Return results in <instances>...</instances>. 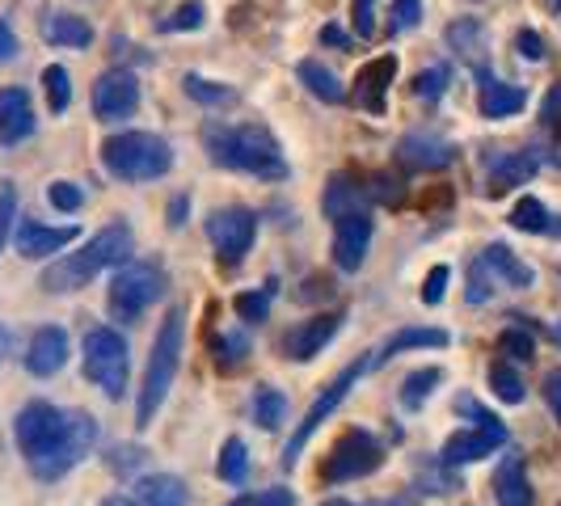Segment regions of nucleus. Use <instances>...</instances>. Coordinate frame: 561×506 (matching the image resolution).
Wrapping results in <instances>:
<instances>
[{
  "mask_svg": "<svg viewBox=\"0 0 561 506\" xmlns=\"http://www.w3.org/2000/svg\"><path fill=\"white\" fill-rule=\"evenodd\" d=\"M451 72L444 68V64H435V68H422L419 77H414V97H422V102H439L444 97V89H448Z\"/></svg>",
  "mask_w": 561,
  "mask_h": 506,
  "instance_id": "obj_38",
  "label": "nucleus"
},
{
  "mask_svg": "<svg viewBox=\"0 0 561 506\" xmlns=\"http://www.w3.org/2000/svg\"><path fill=\"white\" fill-rule=\"evenodd\" d=\"M380 460H385V448H380L367 430H346L334 448H330V456H325L321 478L330 481V485L359 481V478H367V473H376V469H380Z\"/></svg>",
  "mask_w": 561,
  "mask_h": 506,
  "instance_id": "obj_9",
  "label": "nucleus"
},
{
  "mask_svg": "<svg viewBox=\"0 0 561 506\" xmlns=\"http://www.w3.org/2000/svg\"><path fill=\"white\" fill-rule=\"evenodd\" d=\"M182 216H186V195H178V198H173V203H169V225H173V228H182V225H186Z\"/></svg>",
  "mask_w": 561,
  "mask_h": 506,
  "instance_id": "obj_53",
  "label": "nucleus"
},
{
  "mask_svg": "<svg viewBox=\"0 0 561 506\" xmlns=\"http://www.w3.org/2000/svg\"><path fill=\"white\" fill-rule=\"evenodd\" d=\"M13 56H18V34H13V26L0 18V68H4Z\"/></svg>",
  "mask_w": 561,
  "mask_h": 506,
  "instance_id": "obj_51",
  "label": "nucleus"
},
{
  "mask_svg": "<svg viewBox=\"0 0 561 506\" xmlns=\"http://www.w3.org/2000/svg\"><path fill=\"white\" fill-rule=\"evenodd\" d=\"M422 18V0H393V13H389V30L393 34H405V30H414Z\"/></svg>",
  "mask_w": 561,
  "mask_h": 506,
  "instance_id": "obj_42",
  "label": "nucleus"
},
{
  "mask_svg": "<svg viewBox=\"0 0 561 506\" xmlns=\"http://www.w3.org/2000/svg\"><path fill=\"white\" fill-rule=\"evenodd\" d=\"M444 380V371L439 367H419V371H410L405 376V384H401V405L405 410H419L426 396L435 393V384Z\"/></svg>",
  "mask_w": 561,
  "mask_h": 506,
  "instance_id": "obj_33",
  "label": "nucleus"
},
{
  "mask_svg": "<svg viewBox=\"0 0 561 506\" xmlns=\"http://www.w3.org/2000/svg\"><path fill=\"white\" fill-rule=\"evenodd\" d=\"M102 506H136V503H131V498H123V494H114V498H106Z\"/></svg>",
  "mask_w": 561,
  "mask_h": 506,
  "instance_id": "obj_56",
  "label": "nucleus"
},
{
  "mask_svg": "<svg viewBox=\"0 0 561 506\" xmlns=\"http://www.w3.org/2000/svg\"><path fill=\"white\" fill-rule=\"evenodd\" d=\"M18 448L38 481H59L72 473L98 444V422L84 410H59L51 401H30L13 422Z\"/></svg>",
  "mask_w": 561,
  "mask_h": 506,
  "instance_id": "obj_1",
  "label": "nucleus"
},
{
  "mask_svg": "<svg viewBox=\"0 0 561 506\" xmlns=\"http://www.w3.org/2000/svg\"><path fill=\"white\" fill-rule=\"evenodd\" d=\"M9 350H13V330H4V325H0V364L9 359Z\"/></svg>",
  "mask_w": 561,
  "mask_h": 506,
  "instance_id": "obj_55",
  "label": "nucleus"
},
{
  "mask_svg": "<svg viewBox=\"0 0 561 506\" xmlns=\"http://www.w3.org/2000/svg\"><path fill=\"white\" fill-rule=\"evenodd\" d=\"M182 337H186V317H182V309H169L157 337H152V355H148V371H144L140 401H136V426H152L157 410L165 405L178 364H182Z\"/></svg>",
  "mask_w": 561,
  "mask_h": 506,
  "instance_id": "obj_4",
  "label": "nucleus"
},
{
  "mask_svg": "<svg viewBox=\"0 0 561 506\" xmlns=\"http://www.w3.org/2000/svg\"><path fill=\"white\" fill-rule=\"evenodd\" d=\"M490 389H494V396L506 401V405H519V401H524V380L515 376L511 364H490Z\"/></svg>",
  "mask_w": 561,
  "mask_h": 506,
  "instance_id": "obj_37",
  "label": "nucleus"
},
{
  "mask_svg": "<svg viewBox=\"0 0 561 506\" xmlns=\"http://www.w3.org/2000/svg\"><path fill=\"white\" fill-rule=\"evenodd\" d=\"M296 77H300V84L309 89L312 97H321V102H330V106L346 97L342 81H337V77L325 68V64H321V59H300V64H296Z\"/></svg>",
  "mask_w": 561,
  "mask_h": 506,
  "instance_id": "obj_28",
  "label": "nucleus"
},
{
  "mask_svg": "<svg viewBox=\"0 0 561 506\" xmlns=\"http://www.w3.org/2000/svg\"><path fill=\"white\" fill-rule=\"evenodd\" d=\"M321 43H334V47H346V34H342V30H334V26H325V30H321Z\"/></svg>",
  "mask_w": 561,
  "mask_h": 506,
  "instance_id": "obj_54",
  "label": "nucleus"
},
{
  "mask_svg": "<svg viewBox=\"0 0 561 506\" xmlns=\"http://www.w3.org/2000/svg\"><path fill=\"white\" fill-rule=\"evenodd\" d=\"M182 89L195 97L198 106H232L237 102V89H228V84H220V81H207V77H198V72H186L182 77Z\"/></svg>",
  "mask_w": 561,
  "mask_h": 506,
  "instance_id": "obj_32",
  "label": "nucleus"
},
{
  "mask_svg": "<svg viewBox=\"0 0 561 506\" xmlns=\"http://www.w3.org/2000/svg\"><path fill=\"white\" fill-rule=\"evenodd\" d=\"M291 490H257V494H241V498H232L228 506H291Z\"/></svg>",
  "mask_w": 561,
  "mask_h": 506,
  "instance_id": "obj_45",
  "label": "nucleus"
},
{
  "mask_svg": "<svg viewBox=\"0 0 561 506\" xmlns=\"http://www.w3.org/2000/svg\"><path fill=\"white\" fill-rule=\"evenodd\" d=\"M536 169H540V157H536V148H515V152H499L494 161H490V177H485V191L499 198L506 191H515V186H524L528 177H533Z\"/></svg>",
  "mask_w": 561,
  "mask_h": 506,
  "instance_id": "obj_17",
  "label": "nucleus"
},
{
  "mask_svg": "<svg viewBox=\"0 0 561 506\" xmlns=\"http://www.w3.org/2000/svg\"><path fill=\"white\" fill-rule=\"evenodd\" d=\"M499 355H503L506 364H533L536 359V342L533 334L524 330V325H511L499 334Z\"/></svg>",
  "mask_w": 561,
  "mask_h": 506,
  "instance_id": "obj_34",
  "label": "nucleus"
},
{
  "mask_svg": "<svg viewBox=\"0 0 561 506\" xmlns=\"http://www.w3.org/2000/svg\"><path fill=\"white\" fill-rule=\"evenodd\" d=\"M397 161L405 169H448L456 161V148L444 136H431V131H410L405 140L397 143Z\"/></svg>",
  "mask_w": 561,
  "mask_h": 506,
  "instance_id": "obj_16",
  "label": "nucleus"
},
{
  "mask_svg": "<svg viewBox=\"0 0 561 506\" xmlns=\"http://www.w3.org/2000/svg\"><path fill=\"white\" fill-rule=\"evenodd\" d=\"M47 203H51L56 211H81L84 191L77 182H51V186H47Z\"/></svg>",
  "mask_w": 561,
  "mask_h": 506,
  "instance_id": "obj_40",
  "label": "nucleus"
},
{
  "mask_svg": "<svg viewBox=\"0 0 561 506\" xmlns=\"http://www.w3.org/2000/svg\"><path fill=\"white\" fill-rule=\"evenodd\" d=\"M448 266H435L431 275H426V283H422V304H439L444 300V287H448Z\"/></svg>",
  "mask_w": 561,
  "mask_h": 506,
  "instance_id": "obj_48",
  "label": "nucleus"
},
{
  "mask_svg": "<svg viewBox=\"0 0 561 506\" xmlns=\"http://www.w3.org/2000/svg\"><path fill=\"white\" fill-rule=\"evenodd\" d=\"M367 250H371V216H342L334 220V262L337 271H359Z\"/></svg>",
  "mask_w": 561,
  "mask_h": 506,
  "instance_id": "obj_15",
  "label": "nucleus"
},
{
  "mask_svg": "<svg viewBox=\"0 0 561 506\" xmlns=\"http://www.w3.org/2000/svg\"><path fill=\"white\" fill-rule=\"evenodd\" d=\"M481 262L490 266L494 283H503V287H511V291H528V287L536 283L533 266H528V262H519V257L511 253V245H503V241L485 245V250H481Z\"/></svg>",
  "mask_w": 561,
  "mask_h": 506,
  "instance_id": "obj_22",
  "label": "nucleus"
},
{
  "mask_svg": "<svg viewBox=\"0 0 561 506\" xmlns=\"http://www.w3.org/2000/svg\"><path fill=\"white\" fill-rule=\"evenodd\" d=\"M253 232H257V220H253L250 207H216L207 216V237H211V245L228 262H241L250 253Z\"/></svg>",
  "mask_w": 561,
  "mask_h": 506,
  "instance_id": "obj_11",
  "label": "nucleus"
},
{
  "mask_svg": "<svg viewBox=\"0 0 561 506\" xmlns=\"http://www.w3.org/2000/svg\"><path fill=\"white\" fill-rule=\"evenodd\" d=\"M545 401H549V410H553V418L561 422V367H553V371L545 376Z\"/></svg>",
  "mask_w": 561,
  "mask_h": 506,
  "instance_id": "obj_50",
  "label": "nucleus"
},
{
  "mask_svg": "<svg viewBox=\"0 0 561 506\" xmlns=\"http://www.w3.org/2000/svg\"><path fill=\"white\" fill-rule=\"evenodd\" d=\"M136 503L140 506H186L191 503V490L182 485V478L173 473H157V478H144L136 485Z\"/></svg>",
  "mask_w": 561,
  "mask_h": 506,
  "instance_id": "obj_26",
  "label": "nucleus"
},
{
  "mask_svg": "<svg viewBox=\"0 0 561 506\" xmlns=\"http://www.w3.org/2000/svg\"><path fill=\"white\" fill-rule=\"evenodd\" d=\"M553 342H558V346H561V321H558V325H553Z\"/></svg>",
  "mask_w": 561,
  "mask_h": 506,
  "instance_id": "obj_58",
  "label": "nucleus"
},
{
  "mask_svg": "<svg viewBox=\"0 0 561 506\" xmlns=\"http://www.w3.org/2000/svg\"><path fill=\"white\" fill-rule=\"evenodd\" d=\"M515 51L524 59H533V64H540V59H545V38H540L536 30H519V34H515Z\"/></svg>",
  "mask_w": 561,
  "mask_h": 506,
  "instance_id": "obj_49",
  "label": "nucleus"
},
{
  "mask_svg": "<svg viewBox=\"0 0 561 506\" xmlns=\"http://www.w3.org/2000/svg\"><path fill=\"white\" fill-rule=\"evenodd\" d=\"M102 165L118 182H157L173 169V148L152 131H118L102 143Z\"/></svg>",
  "mask_w": 561,
  "mask_h": 506,
  "instance_id": "obj_5",
  "label": "nucleus"
},
{
  "mask_svg": "<svg viewBox=\"0 0 561 506\" xmlns=\"http://www.w3.org/2000/svg\"><path fill=\"white\" fill-rule=\"evenodd\" d=\"M371 367H376L371 359H359V364L342 367V371H337V380H330V384H325V393H321L317 401H312L309 414H305V422L296 426V435H291V439H287V448H283V464H287V469H291V464L300 460V451L309 448V439L317 435V430H321V422L330 418V414H334L337 405L346 401V393H351V384H359V380H364V376L371 371Z\"/></svg>",
  "mask_w": 561,
  "mask_h": 506,
  "instance_id": "obj_8",
  "label": "nucleus"
},
{
  "mask_svg": "<svg viewBox=\"0 0 561 506\" xmlns=\"http://www.w3.org/2000/svg\"><path fill=\"white\" fill-rule=\"evenodd\" d=\"M165 291V271L157 262H127L118 266L111 279V296H106V309L114 321H136L157 296Z\"/></svg>",
  "mask_w": 561,
  "mask_h": 506,
  "instance_id": "obj_7",
  "label": "nucleus"
},
{
  "mask_svg": "<svg viewBox=\"0 0 561 506\" xmlns=\"http://www.w3.org/2000/svg\"><path fill=\"white\" fill-rule=\"evenodd\" d=\"M342 330V312H317L312 321H300L287 342H283V350H287V359H296V364H309L317 359L325 346H330V337Z\"/></svg>",
  "mask_w": 561,
  "mask_h": 506,
  "instance_id": "obj_12",
  "label": "nucleus"
},
{
  "mask_svg": "<svg viewBox=\"0 0 561 506\" xmlns=\"http://www.w3.org/2000/svg\"><path fill=\"white\" fill-rule=\"evenodd\" d=\"M203 148L211 157V165L237 169V173H250V177H266V182H283L287 177V161H283L279 140L257 127V123H207L203 127Z\"/></svg>",
  "mask_w": 561,
  "mask_h": 506,
  "instance_id": "obj_2",
  "label": "nucleus"
},
{
  "mask_svg": "<svg viewBox=\"0 0 561 506\" xmlns=\"http://www.w3.org/2000/svg\"><path fill=\"white\" fill-rule=\"evenodd\" d=\"M253 422L262 430H279L283 422H287V396L279 389H271V384H257V393H253Z\"/></svg>",
  "mask_w": 561,
  "mask_h": 506,
  "instance_id": "obj_30",
  "label": "nucleus"
},
{
  "mask_svg": "<svg viewBox=\"0 0 561 506\" xmlns=\"http://www.w3.org/2000/svg\"><path fill=\"white\" fill-rule=\"evenodd\" d=\"M34 127H38V118H34V102H30L26 89L22 84L0 89V143L18 148L34 136Z\"/></svg>",
  "mask_w": 561,
  "mask_h": 506,
  "instance_id": "obj_13",
  "label": "nucleus"
},
{
  "mask_svg": "<svg viewBox=\"0 0 561 506\" xmlns=\"http://www.w3.org/2000/svg\"><path fill=\"white\" fill-rule=\"evenodd\" d=\"M414 346H448V334H444V330H401V334H393L376 355H371V364H385L389 355L414 350Z\"/></svg>",
  "mask_w": 561,
  "mask_h": 506,
  "instance_id": "obj_31",
  "label": "nucleus"
},
{
  "mask_svg": "<svg viewBox=\"0 0 561 506\" xmlns=\"http://www.w3.org/2000/svg\"><path fill=\"white\" fill-rule=\"evenodd\" d=\"M136 106H140V81H136V72L111 68V72L98 77V84H93V114L102 123H123V118L136 114Z\"/></svg>",
  "mask_w": 561,
  "mask_h": 506,
  "instance_id": "obj_10",
  "label": "nucleus"
},
{
  "mask_svg": "<svg viewBox=\"0 0 561 506\" xmlns=\"http://www.w3.org/2000/svg\"><path fill=\"white\" fill-rule=\"evenodd\" d=\"M131 253H136V237H131V228L123 225V220H114L106 225L98 237H89L77 253H64L56 257L47 271H43V279L38 287L43 291H51V296H64V291H81L84 283L93 279V275H102L106 266H127L131 262Z\"/></svg>",
  "mask_w": 561,
  "mask_h": 506,
  "instance_id": "obj_3",
  "label": "nucleus"
},
{
  "mask_svg": "<svg viewBox=\"0 0 561 506\" xmlns=\"http://www.w3.org/2000/svg\"><path fill=\"white\" fill-rule=\"evenodd\" d=\"M216 350H220V355H216V364L237 367L245 355H250V342H245V337H237V334H225L220 342H216Z\"/></svg>",
  "mask_w": 561,
  "mask_h": 506,
  "instance_id": "obj_44",
  "label": "nucleus"
},
{
  "mask_svg": "<svg viewBox=\"0 0 561 506\" xmlns=\"http://www.w3.org/2000/svg\"><path fill=\"white\" fill-rule=\"evenodd\" d=\"M490 291H494V275H490V266L478 257V262L469 266V304H485Z\"/></svg>",
  "mask_w": 561,
  "mask_h": 506,
  "instance_id": "obj_41",
  "label": "nucleus"
},
{
  "mask_svg": "<svg viewBox=\"0 0 561 506\" xmlns=\"http://www.w3.org/2000/svg\"><path fill=\"white\" fill-rule=\"evenodd\" d=\"M64 364H68V330L43 325L26 346V371L38 376V380H47V376H56Z\"/></svg>",
  "mask_w": 561,
  "mask_h": 506,
  "instance_id": "obj_18",
  "label": "nucleus"
},
{
  "mask_svg": "<svg viewBox=\"0 0 561 506\" xmlns=\"http://www.w3.org/2000/svg\"><path fill=\"white\" fill-rule=\"evenodd\" d=\"M72 241H77V228H47L38 220H30V216H22L18 228H13V245H18L22 257H51V253H59Z\"/></svg>",
  "mask_w": 561,
  "mask_h": 506,
  "instance_id": "obj_19",
  "label": "nucleus"
},
{
  "mask_svg": "<svg viewBox=\"0 0 561 506\" xmlns=\"http://www.w3.org/2000/svg\"><path fill=\"white\" fill-rule=\"evenodd\" d=\"M43 38L56 47H89L93 43V26L77 18V13H47L43 18Z\"/></svg>",
  "mask_w": 561,
  "mask_h": 506,
  "instance_id": "obj_27",
  "label": "nucleus"
},
{
  "mask_svg": "<svg viewBox=\"0 0 561 506\" xmlns=\"http://www.w3.org/2000/svg\"><path fill=\"white\" fill-rule=\"evenodd\" d=\"M478 81H481L478 106H481V114H485V118H511V114H519L524 106H528V93H524L519 84L499 81L490 68H481Z\"/></svg>",
  "mask_w": 561,
  "mask_h": 506,
  "instance_id": "obj_21",
  "label": "nucleus"
},
{
  "mask_svg": "<svg viewBox=\"0 0 561 506\" xmlns=\"http://www.w3.org/2000/svg\"><path fill=\"white\" fill-rule=\"evenodd\" d=\"M127 371H131L127 337L118 334V330L98 325V330L84 334V380H93L111 401H118L123 389H127Z\"/></svg>",
  "mask_w": 561,
  "mask_h": 506,
  "instance_id": "obj_6",
  "label": "nucleus"
},
{
  "mask_svg": "<svg viewBox=\"0 0 561 506\" xmlns=\"http://www.w3.org/2000/svg\"><path fill=\"white\" fill-rule=\"evenodd\" d=\"M351 18H355L359 38H376V0H355L351 4Z\"/></svg>",
  "mask_w": 561,
  "mask_h": 506,
  "instance_id": "obj_47",
  "label": "nucleus"
},
{
  "mask_svg": "<svg viewBox=\"0 0 561 506\" xmlns=\"http://www.w3.org/2000/svg\"><path fill=\"white\" fill-rule=\"evenodd\" d=\"M198 26H203V4H182L173 18L161 22V30H169V34H178V30H198Z\"/></svg>",
  "mask_w": 561,
  "mask_h": 506,
  "instance_id": "obj_46",
  "label": "nucleus"
},
{
  "mask_svg": "<svg viewBox=\"0 0 561 506\" xmlns=\"http://www.w3.org/2000/svg\"><path fill=\"white\" fill-rule=\"evenodd\" d=\"M506 444V426H473V430H456L444 451H439V460L456 469V464H473V460H485V456H494V448H503Z\"/></svg>",
  "mask_w": 561,
  "mask_h": 506,
  "instance_id": "obj_14",
  "label": "nucleus"
},
{
  "mask_svg": "<svg viewBox=\"0 0 561 506\" xmlns=\"http://www.w3.org/2000/svg\"><path fill=\"white\" fill-rule=\"evenodd\" d=\"M13 225H18V191H13V182H0V250H4Z\"/></svg>",
  "mask_w": 561,
  "mask_h": 506,
  "instance_id": "obj_43",
  "label": "nucleus"
},
{
  "mask_svg": "<svg viewBox=\"0 0 561 506\" xmlns=\"http://www.w3.org/2000/svg\"><path fill=\"white\" fill-rule=\"evenodd\" d=\"M321 506H359V503H346V498H330V503H321Z\"/></svg>",
  "mask_w": 561,
  "mask_h": 506,
  "instance_id": "obj_57",
  "label": "nucleus"
},
{
  "mask_svg": "<svg viewBox=\"0 0 561 506\" xmlns=\"http://www.w3.org/2000/svg\"><path fill=\"white\" fill-rule=\"evenodd\" d=\"M216 473H220V481H228V485H241V481H245V473H250V456H245V444H241V439H228L225 444Z\"/></svg>",
  "mask_w": 561,
  "mask_h": 506,
  "instance_id": "obj_35",
  "label": "nucleus"
},
{
  "mask_svg": "<svg viewBox=\"0 0 561 506\" xmlns=\"http://www.w3.org/2000/svg\"><path fill=\"white\" fill-rule=\"evenodd\" d=\"M561 114V84L549 89V97H545V106H540V123H558Z\"/></svg>",
  "mask_w": 561,
  "mask_h": 506,
  "instance_id": "obj_52",
  "label": "nucleus"
},
{
  "mask_svg": "<svg viewBox=\"0 0 561 506\" xmlns=\"http://www.w3.org/2000/svg\"><path fill=\"white\" fill-rule=\"evenodd\" d=\"M321 211H325L330 220L359 216V211H367V191L359 182H351L346 173H334L330 186H325V195H321Z\"/></svg>",
  "mask_w": 561,
  "mask_h": 506,
  "instance_id": "obj_23",
  "label": "nucleus"
},
{
  "mask_svg": "<svg viewBox=\"0 0 561 506\" xmlns=\"http://www.w3.org/2000/svg\"><path fill=\"white\" fill-rule=\"evenodd\" d=\"M397 77V56H376L367 59L355 77V102L371 114H385V89L393 84Z\"/></svg>",
  "mask_w": 561,
  "mask_h": 506,
  "instance_id": "obj_20",
  "label": "nucleus"
},
{
  "mask_svg": "<svg viewBox=\"0 0 561 506\" xmlns=\"http://www.w3.org/2000/svg\"><path fill=\"white\" fill-rule=\"evenodd\" d=\"M448 47L465 64H473V72L485 68V30H481L478 18H460L448 26Z\"/></svg>",
  "mask_w": 561,
  "mask_h": 506,
  "instance_id": "obj_25",
  "label": "nucleus"
},
{
  "mask_svg": "<svg viewBox=\"0 0 561 506\" xmlns=\"http://www.w3.org/2000/svg\"><path fill=\"white\" fill-rule=\"evenodd\" d=\"M494 498L499 506H533L528 473H524V456H506L494 473Z\"/></svg>",
  "mask_w": 561,
  "mask_h": 506,
  "instance_id": "obj_24",
  "label": "nucleus"
},
{
  "mask_svg": "<svg viewBox=\"0 0 561 506\" xmlns=\"http://www.w3.org/2000/svg\"><path fill=\"white\" fill-rule=\"evenodd\" d=\"M511 225L519 228V232H545V237H561L558 216H549L540 198H519V203H515V211H511Z\"/></svg>",
  "mask_w": 561,
  "mask_h": 506,
  "instance_id": "obj_29",
  "label": "nucleus"
},
{
  "mask_svg": "<svg viewBox=\"0 0 561 506\" xmlns=\"http://www.w3.org/2000/svg\"><path fill=\"white\" fill-rule=\"evenodd\" d=\"M43 84H47V102H51V111L56 114L68 111V102H72L68 68H64V64H47V68H43Z\"/></svg>",
  "mask_w": 561,
  "mask_h": 506,
  "instance_id": "obj_36",
  "label": "nucleus"
},
{
  "mask_svg": "<svg viewBox=\"0 0 561 506\" xmlns=\"http://www.w3.org/2000/svg\"><path fill=\"white\" fill-rule=\"evenodd\" d=\"M232 309H237L241 321H250V325L266 321V312H271V287H266V291H241V296L232 300Z\"/></svg>",
  "mask_w": 561,
  "mask_h": 506,
  "instance_id": "obj_39",
  "label": "nucleus"
}]
</instances>
